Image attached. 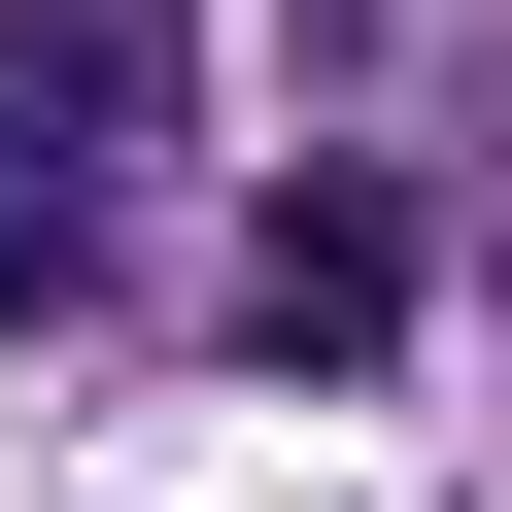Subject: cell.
<instances>
[{
  "label": "cell",
  "instance_id": "obj_2",
  "mask_svg": "<svg viewBox=\"0 0 512 512\" xmlns=\"http://www.w3.org/2000/svg\"><path fill=\"white\" fill-rule=\"evenodd\" d=\"M171 103V35H137V0H0V171H69L103 205V137Z\"/></svg>",
  "mask_w": 512,
  "mask_h": 512
},
{
  "label": "cell",
  "instance_id": "obj_3",
  "mask_svg": "<svg viewBox=\"0 0 512 512\" xmlns=\"http://www.w3.org/2000/svg\"><path fill=\"white\" fill-rule=\"evenodd\" d=\"M69 239H103V205H69V171H0V308H35V274H69Z\"/></svg>",
  "mask_w": 512,
  "mask_h": 512
},
{
  "label": "cell",
  "instance_id": "obj_1",
  "mask_svg": "<svg viewBox=\"0 0 512 512\" xmlns=\"http://www.w3.org/2000/svg\"><path fill=\"white\" fill-rule=\"evenodd\" d=\"M239 342H274V376H376V342H410V205H376V171H274V239H239Z\"/></svg>",
  "mask_w": 512,
  "mask_h": 512
}]
</instances>
